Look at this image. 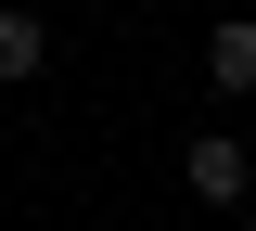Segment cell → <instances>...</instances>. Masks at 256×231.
Listing matches in <instances>:
<instances>
[{
  "instance_id": "6da1fadb",
  "label": "cell",
  "mask_w": 256,
  "mask_h": 231,
  "mask_svg": "<svg viewBox=\"0 0 256 231\" xmlns=\"http://www.w3.org/2000/svg\"><path fill=\"white\" fill-rule=\"evenodd\" d=\"M180 180H192V193H205V205H244V193H256V154H244V141H230V129H205V141H192V154H180Z\"/></svg>"
},
{
  "instance_id": "7a4b0ae2",
  "label": "cell",
  "mask_w": 256,
  "mask_h": 231,
  "mask_svg": "<svg viewBox=\"0 0 256 231\" xmlns=\"http://www.w3.org/2000/svg\"><path fill=\"white\" fill-rule=\"evenodd\" d=\"M205 77H218V90H256V13H218V39H205Z\"/></svg>"
},
{
  "instance_id": "3957f363",
  "label": "cell",
  "mask_w": 256,
  "mask_h": 231,
  "mask_svg": "<svg viewBox=\"0 0 256 231\" xmlns=\"http://www.w3.org/2000/svg\"><path fill=\"white\" fill-rule=\"evenodd\" d=\"M52 65V26H38V13H13V0H0V77H38Z\"/></svg>"
}]
</instances>
